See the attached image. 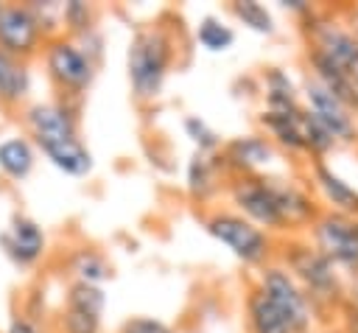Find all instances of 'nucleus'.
<instances>
[{"mask_svg":"<svg viewBox=\"0 0 358 333\" xmlns=\"http://www.w3.org/2000/svg\"><path fill=\"white\" fill-rule=\"evenodd\" d=\"M171 36L162 28H148L140 31L131 45H129V56H126V67H129V81L131 90L140 101H151L159 95L168 64H171Z\"/></svg>","mask_w":358,"mask_h":333,"instance_id":"1","label":"nucleus"},{"mask_svg":"<svg viewBox=\"0 0 358 333\" xmlns=\"http://www.w3.org/2000/svg\"><path fill=\"white\" fill-rule=\"evenodd\" d=\"M45 67L53 84L67 92H84L95 76V62L73 39L53 36L45 48Z\"/></svg>","mask_w":358,"mask_h":333,"instance_id":"2","label":"nucleus"},{"mask_svg":"<svg viewBox=\"0 0 358 333\" xmlns=\"http://www.w3.org/2000/svg\"><path fill=\"white\" fill-rule=\"evenodd\" d=\"M207 232L215 241H221L224 246H229L232 255L241 257L243 263H257L268 252V238L255 224H249L246 218H238V215H229V213L213 215L207 221Z\"/></svg>","mask_w":358,"mask_h":333,"instance_id":"3","label":"nucleus"},{"mask_svg":"<svg viewBox=\"0 0 358 333\" xmlns=\"http://www.w3.org/2000/svg\"><path fill=\"white\" fill-rule=\"evenodd\" d=\"M260 294L285 319V325L291 327V333H299V330L308 327V322H310L308 299L299 291V285L288 277V271H282V269H266V274L260 280Z\"/></svg>","mask_w":358,"mask_h":333,"instance_id":"4","label":"nucleus"},{"mask_svg":"<svg viewBox=\"0 0 358 333\" xmlns=\"http://www.w3.org/2000/svg\"><path fill=\"white\" fill-rule=\"evenodd\" d=\"M39 42H42V28H39L36 17L31 14V8L25 3H3V8H0V50L22 62L25 56L36 53Z\"/></svg>","mask_w":358,"mask_h":333,"instance_id":"5","label":"nucleus"},{"mask_svg":"<svg viewBox=\"0 0 358 333\" xmlns=\"http://www.w3.org/2000/svg\"><path fill=\"white\" fill-rule=\"evenodd\" d=\"M316 241L330 263L338 260L344 266H358V221L341 213L322 215L316 224Z\"/></svg>","mask_w":358,"mask_h":333,"instance_id":"6","label":"nucleus"},{"mask_svg":"<svg viewBox=\"0 0 358 333\" xmlns=\"http://www.w3.org/2000/svg\"><path fill=\"white\" fill-rule=\"evenodd\" d=\"M22 120H25V126H28V132H31L36 146H48V143L78 137L76 118L62 104H31L25 109Z\"/></svg>","mask_w":358,"mask_h":333,"instance_id":"7","label":"nucleus"},{"mask_svg":"<svg viewBox=\"0 0 358 333\" xmlns=\"http://www.w3.org/2000/svg\"><path fill=\"white\" fill-rule=\"evenodd\" d=\"M0 246L11 263L34 266L45 255V232L34 218L17 213L8 221V227L0 232Z\"/></svg>","mask_w":358,"mask_h":333,"instance_id":"8","label":"nucleus"},{"mask_svg":"<svg viewBox=\"0 0 358 333\" xmlns=\"http://www.w3.org/2000/svg\"><path fill=\"white\" fill-rule=\"evenodd\" d=\"M232 199L235 204L252 215L255 221L266 224V227H280L282 224V215H280V207H277V193H274V182L268 179H255V176H246V179H238L232 185Z\"/></svg>","mask_w":358,"mask_h":333,"instance_id":"9","label":"nucleus"},{"mask_svg":"<svg viewBox=\"0 0 358 333\" xmlns=\"http://www.w3.org/2000/svg\"><path fill=\"white\" fill-rule=\"evenodd\" d=\"M308 101H310V118L330 134V140H350L355 126L350 118V106L336 98L330 90H324L316 78L308 81Z\"/></svg>","mask_w":358,"mask_h":333,"instance_id":"10","label":"nucleus"},{"mask_svg":"<svg viewBox=\"0 0 358 333\" xmlns=\"http://www.w3.org/2000/svg\"><path fill=\"white\" fill-rule=\"evenodd\" d=\"M313 42H316V53H322L324 59H330L336 67H341L347 76L352 73V67L358 64V39L338 28L336 22H322L313 28Z\"/></svg>","mask_w":358,"mask_h":333,"instance_id":"11","label":"nucleus"},{"mask_svg":"<svg viewBox=\"0 0 358 333\" xmlns=\"http://www.w3.org/2000/svg\"><path fill=\"white\" fill-rule=\"evenodd\" d=\"M291 266L294 271L310 285L313 294L319 297H336V274H333V263L316 252V249H308V246H294L291 252Z\"/></svg>","mask_w":358,"mask_h":333,"instance_id":"12","label":"nucleus"},{"mask_svg":"<svg viewBox=\"0 0 358 333\" xmlns=\"http://www.w3.org/2000/svg\"><path fill=\"white\" fill-rule=\"evenodd\" d=\"M39 151L50 160L53 168H59V171L67 173V176H87V173L92 171V154H90V148L81 143V137L48 143V146H39Z\"/></svg>","mask_w":358,"mask_h":333,"instance_id":"13","label":"nucleus"},{"mask_svg":"<svg viewBox=\"0 0 358 333\" xmlns=\"http://www.w3.org/2000/svg\"><path fill=\"white\" fill-rule=\"evenodd\" d=\"M34 162H36V151H34V146L25 137H6V140H0V171L8 179L22 182L34 171Z\"/></svg>","mask_w":358,"mask_h":333,"instance_id":"14","label":"nucleus"},{"mask_svg":"<svg viewBox=\"0 0 358 333\" xmlns=\"http://www.w3.org/2000/svg\"><path fill=\"white\" fill-rule=\"evenodd\" d=\"M31 90V76L25 62L0 50V104L17 106Z\"/></svg>","mask_w":358,"mask_h":333,"instance_id":"15","label":"nucleus"},{"mask_svg":"<svg viewBox=\"0 0 358 333\" xmlns=\"http://www.w3.org/2000/svg\"><path fill=\"white\" fill-rule=\"evenodd\" d=\"M271 157H274L271 146L263 137H255V134L238 137V140H232L227 146V162L235 165V168H243V171L266 165V162H271Z\"/></svg>","mask_w":358,"mask_h":333,"instance_id":"16","label":"nucleus"},{"mask_svg":"<svg viewBox=\"0 0 358 333\" xmlns=\"http://www.w3.org/2000/svg\"><path fill=\"white\" fill-rule=\"evenodd\" d=\"M249 325H252V333H291V327L285 325V319L274 311V305L260 294L255 291L249 297Z\"/></svg>","mask_w":358,"mask_h":333,"instance_id":"17","label":"nucleus"},{"mask_svg":"<svg viewBox=\"0 0 358 333\" xmlns=\"http://www.w3.org/2000/svg\"><path fill=\"white\" fill-rule=\"evenodd\" d=\"M70 271L78 283H92V285H101L103 280H109L112 269L106 263L103 255H98L95 249H78L73 257H70Z\"/></svg>","mask_w":358,"mask_h":333,"instance_id":"18","label":"nucleus"},{"mask_svg":"<svg viewBox=\"0 0 358 333\" xmlns=\"http://www.w3.org/2000/svg\"><path fill=\"white\" fill-rule=\"evenodd\" d=\"M316 179H319L324 196H327L336 207H341V210H347V213H355V210H358V193H355L347 182H341L330 168L316 165Z\"/></svg>","mask_w":358,"mask_h":333,"instance_id":"19","label":"nucleus"},{"mask_svg":"<svg viewBox=\"0 0 358 333\" xmlns=\"http://www.w3.org/2000/svg\"><path fill=\"white\" fill-rule=\"evenodd\" d=\"M64 302H67V308H76V311H87L92 316H101L103 313V305H106V294L101 291V285L73 280L70 288H67V294H64Z\"/></svg>","mask_w":358,"mask_h":333,"instance_id":"20","label":"nucleus"},{"mask_svg":"<svg viewBox=\"0 0 358 333\" xmlns=\"http://www.w3.org/2000/svg\"><path fill=\"white\" fill-rule=\"evenodd\" d=\"M196 39H199L201 48L218 53V50H227V48L235 42V34H232V28L224 25L221 20H215V17H204V20L199 22V28H196Z\"/></svg>","mask_w":358,"mask_h":333,"instance_id":"21","label":"nucleus"},{"mask_svg":"<svg viewBox=\"0 0 358 333\" xmlns=\"http://www.w3.org/2000/svg\"><path fill=\"white\" fill-rule=\"evenodd\" d=\"M213 185H215V165H213L210 154L196 151L187 165V187L193 196H204Z\"/></svg>","mask_w":358,"mask_h":333,"instance_id":"22","label":"nucleus"},{"mask_svg":"<svg viewBox=\"0 0 358 333\" xmlns=\"http://www.w3.org/2000/svg\"><path fill=\"white\" fill-rule=\"evenodd\" d=\"M62 25L70 34H87L92 31V6L84 0H67L62 3Z\"/></svg>","mask_w":358,"mask_h":333,"instance_id":"23","label":"nucleus"},{"mask_svg":"<svg viewBox=\"0 0 358 333\" xmlns=\"http://www.w3.org/2000/svg\"><path fill=\"white\" fill-rule=\"evenodd\" d=\"M232 11L238 14V20H243V25H249V28L257 31V34H271V31H274L271 14H268L260 3H255V0H238V3L232 6Z\"/></svg>","mask_w":358,"mask_h":333,"instance_id":"24","label":"nucleus"},{"mask_svg":"<svg viewBox=\"0 0 358 333\" xmlns=\"http://www.w3.org/2000/svg\"><path fill=\"white\" fill-rule=\"evenodd\" d=\"M59 327H62V333H98L101 330V316H92L87 311H76V308L64 305Z\"/></svg>","mask_w":358,"mask_h":333,"instance_id":"25","label":"nucleus"},{"mask_svg":"<svg viewBox=\"0 0 358 333\" xmlns=\"http://www.w3.org/2000/svg\"><path fill=\"white\" fill-rule=\"evenodd\" d=\"M185 132H187V137L196 143V148H199L201 154H210V151L218 148V134H215L201 118L187 115V118H185Z\"/></svg>","mask_w":358,"mask_h":333,"instance_id":"26","label":"nucleus"},{"mask_svg":"<svg viewBox=\"0 0 358 333\" xmlns=\"http://www.w3.org/2000/svg\"><path fill=\"white\" fill-rule=\"evenodd\" d=\"M123 333H173L168 325H162L159 319H148V316H137L129 319L123 325Z\"/></svg>","mask_w":358,"mask_h":333,"instance_id":"27","label":"nucleus"},{"mask_svg":"<svg viewBox=\"0 0 358 333\" xmlns=\"http://www.w3.org/2000/svg\"><path fill=\"white\" fill-rule=\"evenodd\" d=\"M6 333H42V327H39V322L28 319L25 313H14L6 325Z\"/></svg>","mask_w":358,"mask_h":333,"instance_id":"28","label":"nucleus"},{"mask_svg":"<svg viewBox=\"0 0 358 333\" xmlns=\"http://www.w3.org/2000/svg\"><path fill=\"white\" fill-rule=\"evenodd\" d=\"M350 330L358 333V311H355V316H352V322H350Z\"/></svg>","mask_w":358,"mask_h":333,"instance_id":"29","label":"nucleus"},{"mask_svg":"<svg viewBox=\"0 0 358 333\" xmlns=\"http://www.w3.org/2000/svg\"><path fill=\"white\" fill-rule=\"evenodd\" d=\"M350 78H352V84H355V87H358V64H355V67H352V73H350Z\"/></svg>","mask_w":358,"mask_h":333,"instance_id":"30","label":"nucleus"},{"mask_svg":"<svg viewBox=\"0 0 358 333\" xmlns=\"http://www.w3.org/2000/svg\"><path fill=\"white\" fill-rule=\"evenodd\" d=\"M0 8H3V3H0Z\"/></svg>","mask_w":358,"mask_h":333,"instance_id":"31","label":"nucleus"}]
</instances>
